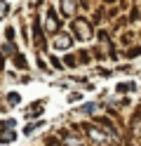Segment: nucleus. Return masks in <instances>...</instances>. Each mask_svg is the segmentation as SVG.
Segmentation results:
<instances>
[{
    "mask_svg": "<svg viewBox=\"0 0 141 146\" xmlns=\"http://www.w3.org/2000/svg\"><path fill=\"white\" fill-rule=\"evenodd\" d=\"M73 33L78 35L80 40H89L92 38V24L85 19V17H75L73 19Z\"/></svg>",
    "mask_w": 141,
    "mask_h": 146,
    "instance_id": "obj_1",
    "label": "nucleus"
},
{
    "mask_svg": "<svg viewBox=\"0 0 141 146\" xmlns=\"http://www.w3.org/2000/svg\"><path fill=\"white\" fill-rule=\"evenodd\" d=\"M73 45V35H68V33H56L54 35V47L56 50H68Z\"/></svg>",
    "mask_w": 141,
    "mask_h": 146,
    "instance_id": "obj_2",
    "label": "nucleus"
},
{
    "mask_svg": "<svg viewBox=\"0 0 141 146\" xmlns=\"http://www.w3.org/2000/svg\"><path fill=\"white\" fill-rule=\"evenodd\" d=\"M33 35H35V45L38 47H45V35H42V29H40V19L33 21Z\"/></svg>",
    "mask_w": 141,
    "mask_h": 146,
    "instance_id": "obj_3",
    "label": "nucleus"
},
{
    "mask_svg": "<svg viewBox=\"0 0 141 146\" xmlns=\"http://www.w3.org/2000/svg\"><path fill=\"white\" fill-rule=\"evenodd\" d=\"M75 7H78V3H75V0H61V12H64V17H71V19H73Z\"/></svg>",
    "mask_w": 141,
    "mask_h": 146,
    "instance_id": "obj_4",
    "label": "nucleus"
},
{
    "mask_svg": "<svg viewBox=\"0 0 141 146\" xmlns=\"http://www.w3.org/2000/svg\"><path fill=\"white\" fill-rule=\"evenodd\" d=\"M56 29H59V19H56L54 10H50L47 12V33H54Z\"/></svg>",
    "mask_w": 141,
    "mask_h": 146,
    "instance_id": "obj_5",
    "label": "nucleus"
},
{
    "mask_svg": "<svg viewBox=\"0 0 141 146\" xmlns=\"http://www.w3.org/2000/svg\"><path fill=\"white\" fill-rule=\"evenodd\" d=\"M42 102H38V104H31V106H28L26 108V118H38V115H40L42 113Z\"/></svg>",
    "mask_w": 141,
    "mask_h": 146,
    "instance_id": "obj_6",
    "label": "nucleus"
},
{
    "mask_svg": "<svg viewBox=\"0 0 141 146\" xmlns=\"http://www.w3.org/2000/svg\"><path fill=\"white\" fill-rule=\"evenodd\" d=\"M14 139H17V132L14 130H9V132L0 130V144H9V141H14Z\"/></svg>",
    "mask_w": 141,
    "mask_h": 146,
    "instance_id": "obj_7",
    "label": "nucleus"
},
{
    "mask_svg": "<svg viewBox=\"0 0 141 146\" xmlns=\"http://www.w3.org/2000/svg\"><path fill=\"white\" fill-rule=\"evenodd\" d=\"M12 59H14V66H19V68H26V66H28V64H26V57H24L21 52H14Z\"/></svg>",
    "mask_w": 141,
    "mask_h": 146,
    "instance_id": "obj_8",
    "label": "nucleus"
},
{
    "mask_svg": "<svg viewBox=\"0 0 141 146\" xmlns=\"http://www.w3.org/2000/svg\"><path fill=\"white\" fill-rule=\"evenodd\" d=\"M115 90H118L120 94H125V92H134V90H136V85H134V83H120Z\"/></svg>",
    "mask_w": 141,
    "mask_h": 146,
    "instance_id": "obj_9",
    "label": "nucleus"
},
{
    "mask_svg": "<svg viewBox=\"0 0 141 146\" xmlns=\"http://www.w3.org/2000/svg\"><path fill=\"white\" fill-rule=\"evenodd\" d=\"M125 57H127V59H136V57H141V47H129Z\"/></svg>",
    "mask_w": 141,
    "mask_h": 146,
    "instance_id": "obj_10",
    "label": "nucleus"
},
{
    "mask_svg": "<svg viewBox=\"0 0 141 146\" xmlns=\"http://www.w3.org/2000/svg\"><path fill=\"white\" fill-rule=\"evenodd\" d=\"M7 12H9V5L5 3V0H0V19H5Z\"/></svg>",
    "mask_w": 141,
    "mask_h": 146,
    "instance_id": "obj_11",
    "label": "nucleus"
},
{
    "mask_svg": "<svg viewBox=\"0 0 141 146\" xmlns=\"http://www.w3.org/2000/svg\"><path fill=\"white\" fill-rule=\"evenodd\" d=\"M7 102H9V104H12V106H17L19 102H21V97H19L17 92H9V97H7Z\"/></svg>",
    "mask_w": 141,
    "mask_h": 146,
    "instance_id": "obj_12",
    "label": "nucleus"
},
{
    "mask_svg": "<svg viewBox=\"0 0 141 146\" xmlns=\"http://www.w3.org/2000/svg\"><path fill=\"white\" fill-rule=\"evenodd\" d=\"M97 108H99V104H85L82 106V113H94Z\"/></svg>",
    "mask_w": 141,
    "mask_h": 146,
    "instance_id": "obj_13",
    "label": "nucleus"
},
{
    "mask_svg": "<svg viewBox=\"0 0 141 146\" xmlns=\"http://www.w3.org/2000/svg\"><path fill=\"white\" fill-rule=\"evenodd\" d=\"M3 52H5V54H14V52H17V47H14L12 42H7V45H3Z\"/></svg>",
    "mask_w": 141,
    "mask_h": 146,
    "instance_id": "obj_14",
    "label": "nucleus"
},
{
    "mask_svg": "<svg viewBox=\"0 0 141 146\" xmlns=\"http://www.w3.org/2000/svg\"><path fill=\"white\" fill-rule=\"evenodd\" d=\"M64 61H66V66H75V64H78V57H73V54H68V57H66Z\"/></svg>",
    "mask_w": 141,
    "mask_h": 146,
    "instance_id": "obj_15",
    "label": "nucleus"
},
{
    "mask_svg": "<svg viewBox=\"0 0 141 146\" xmlns=\"http://www.w3.org/2000/svg\"><path fill=\"white\" fill-rule=\"evenodd\" d=\"M80 99H82L80 92H71V94H68V102H80Z\"/></svg>",
    "mask_w": 141,
    "mask_h": 146,
    "instance_id": "obj_16",
    "label": "nucleus"
},
{
    "mask_svg": "<svg viewBox=\"0 0 141 146\" xmlns=\"http://www.w3.org/2000/svg\"><path fill=\"white\" fill-rule=\"evenodd\" d=\"M5 35H7V40H9V42L14 40V29H12V26H7V31H5Z\"/></svg>",
    "mask_w": 141,
    "mask_h": 146,
    "instance_id": "obj_17",
    "label": "nucleus"
},
{
    "mask_svg": "<svg viewBox=\"0 0 141 146\" xmlns=\"http://www.w3.org/2000/svg\"><path fill=\"white\" fill-rule=\"evenodd\" d=\"M35 127H40V123H38V125H28L26 130H24V134H33V132H35Z\"/></svg>",
    "mask_w": 141,
    "mask_h": 146,
    "instance_id": "obj_18",
    "label": "nucleus"
},
{
    "mask_svg": "<svg viewBox=\"0 0 141 146\" xmlns=\"http://www.w3.org/2000/svg\"><path fill=\"white\" fill-rule=\"evenodd\" d=\"M52 66H54V68H61V61H59V59H54V57H52Z\"/></svg>",
    "mask_w": 141,
    "mask_h": 146,
    "instance_id": "obj_19",
    "label": "nucleus"
}]
</instances>
